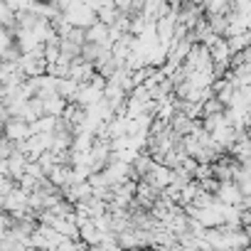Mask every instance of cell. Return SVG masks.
Returning a JSON list of instances; mask_svg holds the SVG:
<instances>
[{
	"label": "cell",
	"instance_id": "1",
	"mask_svg": "<svg viewBox=\"0 0 251 251\" xmlns=\"http://www.w3.org/2000/svg\"><path fill=\"white\" fill-rule=\"evenodd\" d=\"M3 138L10 141V143H23L30 138V126L23 123V121H15V118H8L5 126H3Z\"/></svg>",
	"mask_w": 251,
	"mask_h": 251
},
{
	"label": "cell",
	"instance_id": "2",
	"mask_svg": "<svg viewBox=\"0 0 251 251\" xmlns=\"http://www.w3.org/2000/svg\"><path fill=\"white\" fill-rule=\"evenodd\" d=\"M226 42V50L229 54H236V52H244V50H251V32H241L236 37H229L224 40Z\"/></svg>",
	"mask_w": 251,
	"mask_h": 251
},
{
	"label": "cell",
	"instance_id": "3",
	"mask_svg": "<svg viewBox=\"0 0 251 251\" xmlns=\"http://www.w3.org/2000/svg\"><path fill=\"white\" fill-rule=\"evenodd\" d=\"M42 106H45V116L59 118L62 111H64V106H67V101H62V99L54 94V96H45V99H42Z\"/></svg>",
	"mask_w": 251,
	"mask_h": 251
},
{
	"label": "cell",
	"instance_id": "4",
	"mask_svg": "<svg viewBox=\"0 0 251 251\" xmlns=\"http://www.w3.org/2000/svg\"><path fill=\"white\" fill-rule=\"evenodd\" d=\"M153 165H155V163H153V158H151L148 153H143V151H141V153L133 158V163H131V170H133L138 177H146V175L151 173V168H153Z\"/></svg>",
	"mask_w": 251,
	"mask_h": 251
}]
</instances>
